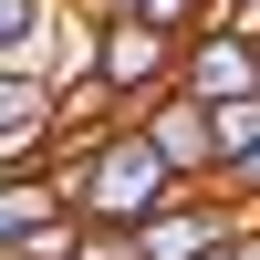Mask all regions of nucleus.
I'll list each match as a JSON object with an SVG mask.
<instances>
[{"label": "nucleus", "instance_id": "1", "mask_svg": "<svg viewBox=\"0 0 260 260\" xmlns=\"http://www.w3.org/2000/svg\"><path fill=\"white\" fill-rule=\"evenodd\" d=\"M52 198L73 208L83 229H146L167 198H177V187H167V167L146 156V136H136V125H115V136H104V156L83 167V177H62Z\"/></svg>", "mask_w": 260, "mask_h": 260}, {"label": "nucleus", "instance_id": "2", "mask_svg": "<svg viewBox=\"0 0 260 260\" xmlns=\"http://www.w3.org/2000/svg\"><path fill=\"white\" fill-rule=\"evenodd\" d=\"M94 83L115 94V115H136V104H156L177 83V42L146 31V21H104L94 31Z\"/></svg>", "mask_w": 260, "mask_h": 260}, {"label": "nucleus", "instance_id": "3", "mask_svg": "<svg viewBox=\"0 0 260 260\" xmlns=\"http://www.w3.org/2000/svg\"><path fill=\"white\" fill-rule=\"evenodd\" d=\"M240 229H250V219H240L229 198H208V187H177V198H167L156 219L136 229V260H219Z\"/></svg>", "mask_w": 260, "mask_h": 260}, {"label": "nucleus", "instance_id": "4", "mask_svg": "<svg viewBox=\"0 0 260 260\" xmlns=\"http://www.w3.org/2000/svg\"><path fill=\"white\" fill-rule=\"evenodd\" d=\"M125 125H136V136H146V156L167 167V187H208V177H219V136H208V115H198L187 94H156V104H136Z\"/></svg>", "mask_w": 260, "mask_h": 260}, {"label": "nucleus", "instance_id": "5", "mask_svg": "<svg viewBox=\"0 0 260 260\" xmlns=\"http://www.w3.org/2000/svg\"><path fill=\"white\" fill-rule=\"evenodd\" d=\"M167 94H187L198 115H219V104H240V94H260V73H250V52L229 31H187L177 42V83Z\"/></svg>", "mask_w": 260, "mask_h": 260}, {"label": "nucleus", "instance_id": "6", "mask_svg": "<svg viewBox=\"0 0 260 260\" xmlns=\"http://www.w3.org/2000/svg\"><path fill=\"white\" fill-rule=\"evenodd\" d=\"M42 156H52V83L0 73V177H42Z\"/></svg>", "mask_w": 260, "mask_h": 260}, {"label": "nucleus", "instance_id": "7", "mask_svg": "<svg viewBox=\"0 0 260 260\" xmlns=\"http://www.w3.org/2000/svg\"><path fill=\"white\" fill-rule=\"evenodd\" d=\"M52 219H73V208L52 198V177H0V250H31Z\"/></svg>", "mask_w": 260, "mask_h": 260}, {"label": "nucleus", "instance_id": "8", "mask_svg": "<svg viewBox=\"0 0 260 260\" xmlns=\"http://www.w3.org/2000/svg\"><path fill=\"white\" fill-rule=\"evenodd\" d=\"M52 11H62V0H0V62H11V52H31V42L52 31Z\"/></svg>", "mask_w": 260, "mask_h": 260}, {"label": "nucleus", "instance_id": "9", "mask_svg": "<svg viewBox=\"0 0 260 260\" xmlns=\"http://www.w3.org/2000/svg\"><path fill=\"white\" fill-rule=\"evenodd\" d=\"M208 136H219V167H229V156H250V146H260V94L219 104V115H208Z\"/></svg>", "mask_w": 260, "mask_h": 260}, {"label": "nucleus", "instance_id": "10", "mask_svg": "<svg viewBox=\"0 0 260 260\" xmlns=\"http://www.w3.org/2000/svg\"><path fill=\"white\" fill-rule=\"evenodd\" d=\"M208 198H229L240 219H260V146H250V156H229L219 177H208Z\"/></svg>", "mask_w": 260, "mask_h": 260}, {"label": "nucleus", "instance_id": "11", "mask_svg": "<svg viewBox=\"0 0 260 260\" xmlns=\"http://www.w3.org/2000/svg\"><path fill=\"white\" fill-rule=\"evenodd\" d=\"M73 260H136V229H73Z\"/></svg>", "mask_w": 260, "mask_h": 260}, {"label": "nucleus", "instance_id": "12", "mask_svg": "<svg viewBox=\"0 0 260 260\" xmlns=\"http://www.w3.org/2000/svg\"><path fill=\"white\" fill-rule=\"evenodd\" d=\"M219 260H260V219H250V229H240V240H229Z\"/></svg>", "mask_w": 260, "mask_h": 260}, {"label": "nucleus", "instance_id": "13", "mask_svg": "<svg viewBox=\"0 0 260 260\" xmlns=\"http://www.w3.org/2000/svg\"><path fill=\"white\" fill-rule=\"evenodd\" d=\"M250 73H260V52H250Z\"/></svg>", "mask_w": 260, "mask_h": 260}]
</instances>
